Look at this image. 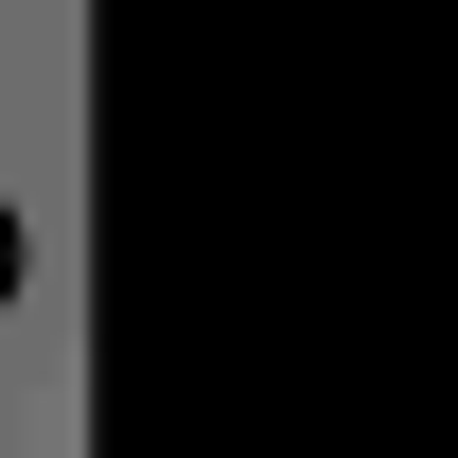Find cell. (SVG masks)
<instances>
[{"label": "cell", "mask_w": 458, "mask_h": 458, "mask_svg": "<svg viewBox=\"0 0 458 458\" xmlns=\"http://www.w3.org/2000/svg\"><path fill=\"white\" fill-rule=\"evenodd\" d=\"M0 300H18V212H0Z\"/></svg>", "instance_id": "1"}]
</instances>
